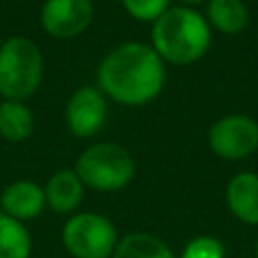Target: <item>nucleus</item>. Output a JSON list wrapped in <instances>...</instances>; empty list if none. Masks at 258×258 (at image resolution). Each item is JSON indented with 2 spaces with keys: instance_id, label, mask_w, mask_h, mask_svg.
<instances>
[{
  "instance_id": "obj_1",
  "label": "nucleus",
  "mask_w": 258,
  "mask_h": 258,
  "mask_svg": "<svg viewBox=\"0 0 258 258\" xmlns=\"http://www.w3.org/2000/svg\"><path fill=\"white\" fill-rule=\"evenodd\" d=\"M101 93L121 105H145L153 101L165 83V67L153 46L123 42L111 48L97 71Z\"/></svg>"
},
{
  "instance_id": "obj_2",
  "label": "nucleus",
  "mask_w": 258,
  "mask_h": 258,
  "mask_svg": "<svg viewBox=\"0 0 258 258\" xmlns=\"http://www.w3.org/2000/svg\"><path fill=\"white\" fill-rule=\"evenodd\" d=\"M151 46L171 64H191L200 60L212 42L208 20L187 6L167 8L151 28Z\"/></svg>"
},
{
  "instance_id": "obj_3",
  "label": "nucleus",
  "mask_w": 258,
  "mask_h": 258,
  "mask_svg": "<svg viewBox=\"0 0 258 258\" xmlns=\"http://www.w3.org/2000/svg\"><path fill=\"white\" fill-rule=\"evenodd\" d=\"M42 81V54L24 36L0 44V95L6 101L28 99Z\"/></svg>"
},
{
  "instance_id": "obj_4",
  "label": "nucleus",
  "mask_w": 258,
  "mask_h": 258,
  "mask_svg": "<svg viewBox=\"0 0 258 258\" xmlns=\"http://www.w3.org/2000/svg\"><path fill=\"white\" fill-rule=\"evenodd\" d=\"M75 171L81 177L83 185L91 189L117 191L133 179L135 161L123 145L103 141L87 147L77 157Z\"/></svg>"
},
{
  "instance_id": "obj_5",
  "label": "nucleus",
  "mask_w": 258,
  "mask_h": 258,
  "mask_svg": "<svg viewBox=\"0 0 258 258\" xmlns=\"http://www.w3.org/2000/svg\"><path fill=\"white\" fill-rule=\"evenodd\" d=\"M117 242V228L97 212H77L62 226V244L73 258H111Z\"/></svg>"
},
{
  "instance_id": "obj_6",
  "label": "nucleus",
  "mask_w": 258,
  "mask_h": 258,
  "mask_svg": "<svg viewBox=\"0 0 258 258\" xmlns=\"http://www.w3.org/2000/svg\"><path fill=\"white\" fill-rule=\"evenodd\" d=\"M208 143L222 159H246L258 149V123L248 115H226L212 125Z\"/></svg>"
},
{
  "instance_id": "obj_7",
  "label": "nucleus",
  "mask_w": 258,
  "mask_h": 258,
  "mask_svg": "<svg viewBox=\"0 0 258 258\" xmlns=\"http://www.w3.org/2000/svg\"><path fill=\"white\" fill-rule=\"evenodd\" d=\"M93 20L91 0H46L40 10L44 32L54 38H73L87 30Z\"/></svg>"
},
{
  "instance_id": "obj_8",
  "label": "nucleus",
  "mask_w": 258,
  "mask_h": 258,
  "mask_svg": "<svg viewBox=\"0 0 258 258\" xmlns=\"http://www.w3.org/2000/svg\"><path fill=\"white\" fill-rule=\"evenodd\" d=\"M107 117V103L99 89L95 87H81L77 89L64 109V119L71 133L79 139L93 137L105 123Z\"/></svg>"
},
{
  "instance_id": "obj_9",
  "label": "nucleus",
  "mask_w": 258,
  "mask_h": 258,
  "mask_svg": "<svg viewBox=\"0 0 258 258\" xmlns=\"http://www.w3.org/2000/svg\"><path fill=\"white\" fill-rule=\"evenodd\" d=\"M0 208H2L0 210L2 214L10 216L22 224L28 220H34L46 208L44 187H40L34 181H28V179L12 181L0 194Z\"/></svg>"
},
{
  "instance_id": "obj_10",
  "label": "nucleus",
  "mask_w": 258,
  "mask_h": 258,
  "mask_svg": "<svg viewBox=\"0 0 258 258\" xmlns=\"http://www.w3.org/2000/svg\"><path fill=\"white\" fill-rule=\"evenodd\" d=\"M226 204L240 222L248 226H258V173H236L228 181Z\"/></svg>"
},
{
  "instance_id": "obj_11",
  "label": "nucleus",
  "mask_w": 258,
  "mask_h": 258,
  "mask_svg": "<svg viewBox=\"0 0 258 258\" xmlns=\"http://www.w3.org/2000/svg\"><path fill=\"white\" fill-rule=\"evenodd\" d=\"M85 196V185L75 169H58L44 187L46 206L56 214H73Z\"/></svg>"
},
{
  "instance_id": "obj_12",
  "label": "nucleus",
  "mask_w": 258,
  "mask_h": 258,
  "mask_svg": "<svg viewBox=\"0 0 258 258\" xmlns=\"http://www.w3.org/2000/svg\"><path fill=\"white\" fill-rule=\"evenodd\" d=\"M111 258H175L171 248L155 234L131 232L117 242Z\"/></svg>"
},
{
  "instance_id": "obj_13",
  "label": "nucleus",
  "mask_w": 258,
  "mask_h": 258,
  "mask_svg": "<svg viewBox=\"0 0 258 258\" xmlns=\"http://www.w3.org/2000/svg\"><path fill=\"white\" fill-rule=\"evenodd\" d=\"M34 117L32 111L22 101H2L0 103V135L6 141L18 143L32 135Z\"/></svg>"
},
{
  "instance_id": "obj_14",
  "label": "nucleus",
  "mask_w": 258,
  "mask_h": 258,
  "mask_svg": "<svg viewBox=\"0 0 258 258\" xmlns=\"http://www.w3.org/2000/svg\"><path fill=\"white\" fill-rule=\"evenodd\" d=\"M208 20L224 34H240L250 22V12L242 0H210Z\"/></svg>"
},
{
  "instance_id": "obj_15",
  "label": "nucleus",
  "mask_w": 258,
  "mask_h": 258,
  "mask_svg": "<svg viewBox=\"0 0 258 258\" xmlns=\"http://www.w3.org/2000/svg\"><path fill=\"white\" fill-rule=\"evenodd\" d=\"M32 238L26 226L0 212V258H30Z\"/></svg>"
},
{
  "instance_id": "obj_16",
  "label": "nucleus",
  "mask_w": 258,
  "mask_h": 258,
  "mask_svg": "<svg viewBox=\"0 0 258 258\" xmlns=\"http://www.w3.org/2000/svg\"><path fill=\"white\" fill-rule=\"evenodd\" d=\"M121 2L123 8L129 12V16L141 22H155L169 8V0H121Z\"/></svg>"
},
{
  "instance_id": "obj_17",
  "label": "nucleus",
  "mask_w": 258,
  "mask_h": 258,
  "mask_svg": "<svg viewBox=\"0 0 258 258\" xmlns=\"http://www.w3.org/2000/svg\"><path fill=\"white\" fill-rule=\"evenodd\" d=\"M224 244L214 236H198L189 240L181 252V258H224Z\"/></svg>"
},
{
  "instance_id": "obj_18",
  "label": "nucleus",
  "mask_w": 258,
  "mask_h": 258,
  "mask_svg": "<svg viewBox=\"0 0 258 258\" xmlns=\"http://www.w3.org/2000/svg\"><path fill=\"white\" fill-rule=\"evenodd\" d=\"M181 2H185V4H200V2H204V0H181Z\"/></svg>"
},
{
  "instance_id": "obj_19",
  "label": "nucleus",
  "mask_w": 258,
  "mask_h": 258,
  "mask_svg": "<svg viewBox=\"0 0 258 258\" xmlns=\"http://www.w3.org/2000/svg\"><path fill=\"white\" fill-rule=\"evenodd\" d=\"M256 258H258V240H256Z\"/></svg>"
}]
</instances>
